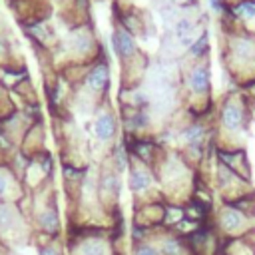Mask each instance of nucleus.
<instances>
[{"label":"nucleus","mask_w":255,"mask_h":255,"mask_svg":"<svg viewBox=\"0 0 255 255\" xmlns=\"http://www.w3.org/2000/svg\"><path fill=\"white\" fill-rule=\"evenodd\" d=\"M185 219V211L181 203H165V213H163V227L173 229Z\"/></svg>","instance_id":"16"},{"label":"nucleus","mask_w":255,"mask_h":255,"mask_svg":"<svg viewBox=\"0 0 255 255\" xmlns=\"http://www.w3.org/2000/svg\"><path fill=\"white\" fill-rule=\"evenodd\" d=\"M243 239H245V241L255 249V227H253V229H249V231L243 235Z\"/></svg>","instance_id":"22"},{"label":"nucleus","mask_w":255,"mask_h":255,"mask_svg":"<svg viewBox=\"0 0 255 255\" xmlns=\"http://www.w3.org/2000/svg\"><path fill=\"white\" fill-rule=\"evenodd\" d=\"M221 255H255V249L243 239H223Z\"/></svg>","instance_id":"15"},{"label":"nucleus","mask_w":255,"mask_h":255,"mask_svg":"<svg viewBox=\"0 0 255 255\" xmlns=\"http://www.w3.org/2000/svg\"><path fill=\"white\" fill-rule=\"evenodd\" d=\"M219 126L227 133H243L247 129V108L237 98H227L219 110Z\"/></svg>","instance_id":"4"},{"label":"nucleus","mask_w":255,"mask_h":255,"mask_svg":"<svg viewBox=\"0 0 255 255\" xmlns=\"http://www.w3.org/2000/svg\"><path fill=\"white\" fill-rule=\"evenodd\" d=\"M112 42H114V50H116V54H118L122 60L131 58V56L135 54V42H133V36L129 34V30H126V28H118V30L114 32Z\"/></svg>","instance_id":"12"},{"label":"nucleus","mask_w":255,"mask_h":255,"mask_svg":"<svg viewBox=\"0 0 255 255\" xmlns=\"http://www.w3.org/2000/svg\"><path fill=\"white\" fill-rule=\"evenodd\" d=\"M181 139H183V145L187 147V151L195 159H199L201 153H203V147L207 143V129L201 122H191L189 126H185L181 129Z\"/></svg>","instance_id":"10"},{"label":"nucleus","mask_w":255,"mask_h":255,"mask_svg":"<svg viewBox=\"0 0 255 255\" xmlns=\"http://www.w3.org/2000/svg\"><path fill=\"white\" fill-rule=\"evenodd\" d=\"M217 161L223 163L225 167H229L239 177L251 181V163H249V159H247V155H245L243 149H239V147H235V149L233 147L219 149L217 151Z\"/></svg>","instance_id":"8"},{"label":"nucleus","mask_w":255,"mask_h":255,"mask_svg":"<svg viewBox=\"0 0 255 255\" xmlns=\"http://www.w3.org/2000/svg\"><path fill=\"white\" fill-rule=\"evenodd\" d=\"M163 213H165V201H153V203L137 205L133 211V225H139L147 231H153L157 227H163Z\"/></svg>","instance_id":"7"},{"label":"nucleus","mask_w":255,"mask_h":255,"mask_svg":"<svg viewBox=\"0 0 255 255\" xmlns=\"http://www.w3.org/2000/svg\"><path fill=\"white\" fill-rule=\"evenodd\" d=\"M209 4H211L213 8H219V6H221V0H209Z\"/></svg>","instance_id":"23"},{"label":"nucleus","mask_w":255,"mask_h":255,"mask_svg":"<svg viewBox=\"0 0 255 255\" xmlns=\"http://www.w3.org/2000/svg\"><path fill=\"white\" fill-rule=\"evenodd\" d=\"M8 255H12V253H8Z\"/></svg>","instance_id":"24"},{"label":"nucleus","mask_w":255,"mask_h":255,"mask_svg":"<svg viewBox=\"0 0 255 255\" xmlns=\"http://www.w3.org/2000/svg\"><path fill=\"white\" fill-rule=\"evenodd\" d=\"M68 251L70 255H122L112 227H78V231L70 235Z\"/></svg>","instance_id":"1"},{"label":"nucleus","mask_w":255,"mask_h":255,"mask_svg":"<svg viewBox=\"0 0 255 255\" xmlns=\"http://www.w3.org/2000/svg\"><path fill=\"white\" fill-rule=\"evenodd\" d=\"M235 12L245 18H255V0H245L235 6Z\"/></svg>","instance_id":"19"},{"label":"nucleus","mask_w":255,"mask_h":255,"mask_svg":"<svg viewBox=\"0 0 255 255\" xmlns=\"http://www.w3.org/2000/svg\"><path fill=\"white\" fill-rule=\"evenodd\" d=\"M24 217L12 201H0V237H18Z\"/></svg>","instance_id":"9"},{"label":"nucleus","mask_w":255,"mask_h":255,"mask_svg":"<svg viewBox=\"0 0 255 255\" xmlns=\"http://www.w3.org/2000/svg\"><path fill=\"white\" fill-rule=\"evenodd\" d=\"M92 133L100 143H110L114 141L118 133V120L112 112H102L94 118L92 122Z\"/></svg>","instance_id":"11"},{"label":"nucleus","mask_w":255,"mask_h":255,"mask_svg":"<svg viewBox=\"0 0 255 255\" xmlns=\"http://www.w3.org/2000/svg\"><path fill=\"white\" fill-rule=\"evenodd\" d=\"M86 84L92 92H102L108 88L110 84V72H108V66L106 64H98L92 68V72L88 74L86 78Z\"/></svg>","instance_id":"13"},{"label":"nucleus","mask_w":255,"mask_h":255,"mask_svg":"<svg viewBox=\"0 0 255 255\" xmlns=\"http://www.w3.org/2000/svg\"><path fill=\"white\" fill-rule=\"evenodd\" d=\"M128 187L135 199L137 205L153 203V201H163L159 183L155 177V169L139 159L129 157V167H128Z\"/></svg>","instance_id":"2"},{"label":"nucleus","mask_w":255,"mask_h":255,"mask_svg":"<svg viewBox=\"0 0 255 255\" xmlns=\"http://www.w3.org/2000/svg\"><path fill=\"white\" fill-rule=\"evenodd\" d=\"M131 255H159V251H157L155 243L151 241V237L147 235L145 239L131 243Z\"/></svg>","instance_id":"17"},{"label":"nucleus","mask_w":255,"mask_h":255,"mask_svg":"<svg viewBox=\"0 0 255 255\" xmlns=\"http://www.w3.org/2000/svg\"><path fill=\"white\" fill-rule=\"evenodd\" d=\"M151 241L155 243L159 255H193L187 241L177 235L175 231L171 229H165V227H157L149 233Z\"/></svg>","instance_id":"5"},{"label":"nucleus","mask_w":255,"mask_h":255,"mask_svg":"<svg viewBox=\"0 0 255 255\" xmlns=\"http://www.w3.org/2000/svg\"><path fill=\"white\" fill-rule=\"evenodd\" d=\"M189 88L193 94L197 96H203L207 90H209V70L205 66H197L191 74H189Z\"/></svg>","instance_id":"14"},{"label":"nucleus","mask_w":255,"mask_h":255,"mask_svg":"<svg viewBox=\"0 0 255 255\" xmlns=\"http://www.w3.org/2000/svg\"><path fill=\"white\" fill-rule=\"evenodd\" d=\"M10 185H12V181H10V175H8L4 169H0V201L8 197Z\"/></svg>","instance_id":"20"},{"label":"nucleus","mask_w":255,"mask_h":255,"mask_svg":"<svg viewBox=\"0 0 255 255\" xmlns=\"http://www.w3.org/2000/svg\"><path fill=\"white\" fill-rule=\"evenodd\" d=\"M34 227L46 235V239H54V237H60V229H62V223H60V213H58V207L54 201H46L34 215Z\"/></svg>","instance_id":"6"},{"label":"nucleus","mask_w":255,"mask_h":255,"mask_svg":"<svg viewBox=\"0 0 255 255\" xmlns=\"http://www.w3.org/2000/svg\"><path fill=\"white\" fill-rule=\"evenodd\" d=\"M211 223L221 239H239L255 227V219L233 203H221L217 209H213Z\"/></svg>","instance_id":"3"},{"label":"nucleus","mask_w":255,"mask_h":255,"mask_svg":"<svg viewBox=\"0 0 255 255\" xmlns=\"http://www.w3.org/2000/svg\"><path fill=\"white\" fill-rule=\"evenodd\" d=\"M38 255H64V245H62L60 237L46 239V241L38 247Z\"/></svg>","instance_id":"18"},{"label":"nucleus","mask_w":255,"mask_h":255,"mask_svg":"<svg viewBox=\"0 0 255 255\" xmlns=\"http://www.w3.org/2000/svg\"><path fill=\"white\" fill-rule=\"evenodd\" d=\"M205 44H207V34H203L195 44H191V52L195 54V56H199L201 52H203V48H205Z\"/></svg>","instance_id":"21"}]
</instances>
